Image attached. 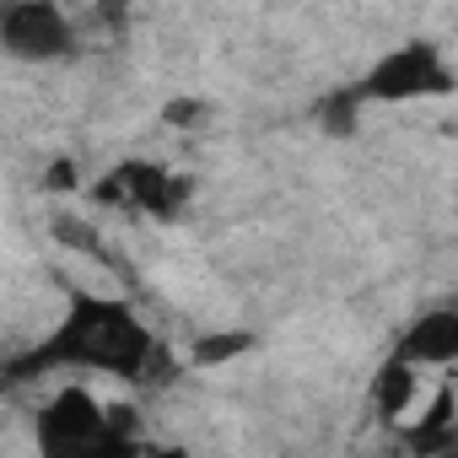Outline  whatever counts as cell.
<instances>
[{
  "label": "cell",
  "instance_id": "cell-7",
  "mask_svg": "<svg viewBox=\"0 0 458 458\" xmlns=\"http://www.w3.org/2000/svg\"><path fill=\"white\" fill-rule=\"evenodd\" d=\"M415 388H420L415 367L394 356V361H388V367L377 372V388H372V399H377V410H383L388 420H404V410L415 404Z\"/></svg>",
  "mask_w": 458,
  "mask_h": 458
},
{
  "label": "cell",
  "instance_id": "cell-1",
  "mask_svg": "<svg viewBox=\"0 0 458 458\" xmlns=\"http://www.w3.org/2000/svg\"><path fill=\"white\" fill-rule=\"evenodd\" d=\"M157 340L146 335V324L119 308V302H98V297H81L71 308V318L55 329V340L22 361L28 367H55V361H76V367H98V372H119V377H146L157 367Z\"/></svg>",
  "mask_w": 458,
  "mask_h": 458
},
{
  "label": "cell",
  "instance_id": "cell-3",
  "mask_svg": "<svg viewBox=\"0 0 458 458\" xmlns=\"http://www.w3.org/2000/svg\"><path fill=\"white\" fill-rule=\"evenodd\" d=\"M447 87H453V76H447L442 55L431 44H404L388 60H377L356 92L367 103V98H426V92H447Z\"/></svg>",
  "mask_w": 458,
  "mask_h": 458
},
{
  "label": "cell",
  "instance_id": "cell-2",
  "mask_svg": "<svg viewBox=\"0 0 458 458\" xmlns=\"http://www.w3.org/2000/svg\"><path fill=\"white\" fill-rule=\"evenodd\" d=\"M38 447L44 458H135L140 447L114 437L103 420V404L87 388H60L38 415Z\"/></svg>",
  "mask_w": 458,
  "mask_h": 458
},
{
  "label": "cell",
  "instance_id": "cell-4",
  "mask_svg": "<svg viewBox=\"0 0 458 458\" xmlns=\"http://www.w3.org/2000/svg\"><path fill=\"white\" fill-rule=\"evenodd\" d=\"M0 44L17 60H55L71 49V22L49 0H17V6H0Z\"/></svg>",
  "mask_w": 458,
  "mask_h": 458
},
{
  "label": "cell",
  "instance_id": "cell-11",
  "mask_svg": "<svg viewBox=\"0 0 458 458\" xmlns=\"http://www.w3.org/2000/svg\"><path fill=\"white\" fill-rule=\"evenodd\" d=\"M167 119H173V124H183V119H199V103H173V108H167Z\"/></svg>",
  "mask_w": 458,
  "mask_h": 458
},
{
  "label": "cell",
  "instance_id": "cell-12",
  "mask_svg": "<svg viewBox=\"0 0 458 458\" xmlns=\"http://www.w3.org/2000/svg\"><path fill=\"white\" fill-rule=\"evenodd\" d=\"M442 458H453V453H442Z\"/></svg>",
  "mask_w": 458,
  "mask_h": 458
},
{
  "label": "cell",
  "instance_id": "cell-8",
  "mask_svg": "<svg viewBox=\"0 0 458 458\" xmlns=\"http://www.w3.org/2000/svg\"><path fill=\"white\" fill-rule=\"evenodd\" d=\"M249 345H254V340H249V335H238V329H233V335H205V340L194 345V361H199V367H216V361L243 356Z\"/></svg>",
  "mask_w": 458,
  "mask_h": 458
},
{
  "label": "cell",
  "instance_id": "cell-9",
  "mask_svg": "<svg viewBox=\"0 0 458 458\" xmlns=\"http://www.w3.org/2000/svg\"><path fill=\"white\" fill-rule=\"evenodd\" d=\"M356 108H361V92H340V98L324 103V124H329L335 135H351V130H356Z\"/></svg>",
  "mask_w": 458,
  "mask_h": 458
},
{
  "label": "cell",
  "instance_id": "cell-10",
  "mask_svg": "<svg viewBox=\"0 0 458 458\" xmlns=\"http://www.w3.org/2000/svg\"><path fill=\"white\" fill-rule=\"evenodd\" d=\"M49 189H76V167L71 162H55L49 167Z\"/></svg>",
  "mask_w": 458,
  "mask_h": 458
},
{
  "label": "cell",
  "instance_id": "cell-5",
  "mask_svg": "<svg viewBox=\"0 0 458 458\" xmlns=\"http://www.w3.org/2000/svg\"><path fill=\"white\" fill-rule=\"evenodd\" d=\"M98 199L135 205V210H146V216L173 221V216L183 210V199H189V183L173 178V173H162V167H151V162H124L114 178L98 183Z\"/></svg>",
  "mask_w": 458,
  "mask_h": 458
},
{
  "label": "cell",
  "instance_id": "cell-6",
  "mask_svg": "<svg viewBox=\"0 0 458 458\" xmlns=\"http://www.w3.org/2000/svg\"><path fill=\"white\" fill-rule=\"evenodd\" d=\"M453 356H458V313L453 308H437V313L415 318V329L399 345V361H410V367H420V361H453Z\"/></svg>",
  "mask_w": 458,
  "mask_h": 458
}]
</instances>
